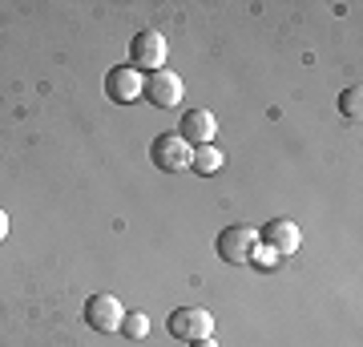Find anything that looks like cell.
Here are the masks:
<instances>
[{
  "label": "cell",
  "mask_w": 363,
  "mask_h": 347,
  "mask_svg": "<svg viewBox=\"0 0 363 347\" xmlns=\"http://www.w3.org/2000/svg\"><path fill=\"white\" fill-rule=\"evenodd\" d=\"M150 158H154V166H157V170H166V174H182V170H190L194 145L182 142L178 133H162V138L150 145Z\"/></svg>",
  "instance_id": "obj_1"
},
{
  "label": "cell",
  "mask_w": 363,
  "mask_h": 347,
  "mask_svg": "<svg viewBox=\"0 0 363 347\" xmlns=\"http://www.w3.org/2000/svg\"><path fill=\"white\" fill-rule=\"evenodd\" d=\"M169 335L174 339H182V343H194V339H206L210 331H214V315L202 307H178L174 315H169Z\"/></svg>",
  "instance_id": "obj_2"
},
{
  "label": "cell",
  "mask_w": 363,
  "mask_h": 347,
  "mask_svg": "<svg viewBox=\"0 0 363 347\" xmlns=\"http://www.w3.org/2000/svg\"><path fill=\"white\" fill-rule=\"evenodd\" d=\"M166 53H169V45H166V37L162 33H154V28H145V33H138V37L130 40V65L133 69H166Z\"/></svg>",
  "instance_id": "obj_3"
},
{
  "label": "cell",
  "mask_w": 363,
  "mask_h": 347,
  "mask_svg": "<svg viewBox=\"0 0 363 347\" xmlns=\"http://www.w3.org/2000/svg\"><path fill=\"white\" fill-rule=\"evenodd\" d=\"M255 250H259V231H255V226H226V231L218 234V255L226 258V263H234V267L250 263Z\"/></svg>",
  "instance_id": "obj_4"
},
{
  "label": "cell",
  "mask_w": 363,
  "mask_h": 347,
  "mask_svg": "<svg viewBox=\"0 0 363 347\" xmlns=\"http://www.w3.org/2000/svg\"><path fill=\"white\" fill-rule=\"evenodd\" d=\"M121 319H125V307H121V299L117 295H93L85 303V323H89L93 331H121Z\"/></svg>",
  "instance_id": "obj_5"
},
{
  "label": "cell",
  "mask_w": 363,
  "mask_h": 347,
  "mask_svg": "<svg viewBox=\"0 0 363 347\" xmlns=\"http://www.w3.org/2000/svg\"><path fill=\"white\" fill-rule=\"evenodd\" d=\"M142 93L157 105V109H174V105L182 101V77L174 69H154V73L142 81Z\"/></svg>",
  "instance_id": "obj_6"
},
{
  "label": "cell",
  "mask_w": 363,
  "mask_h": 347,
  "mask_svg": "<svg viewBox=\"0 0 363 347\" xmlns=\"http://www.w3.org/2000/svg\"><path fill=\"white\" fill-rule=\"evenodd\" d=\"M105 93H109V101L117 105H130L142 97V73L133 69V65H117L105 73Z\"/></svg>",
  "instance_id": "obj_7"
},
{
  "label": "cell",
  "mask_w": 363,
  "mask_h": 347,
  "mask_svg": "<svg viewBox=\"0 0 363 347\" xmlns=\"http://www.w3.org/2000/svg\"><path fill=\"white\" fill-rule=\"evenodd\" d=\"M262 243L271 246L279 258H286V255H295V250H298L303 234H298V226L291 219H274V222H267V226H262Z\"/></svg>",
  "instance_id": "obj_8"
},
{
  "label": "cell",
  "mask_w": 363,
  "mask_h": 347,
  "mask_svg": "<svg viewBox=\"0 0 363 347\" xmlns=\"http://www.w3.org/2000/svg\"><path fill=\"white\" fill-rule=\"evenodd\" d=\"M214 133H218V121H214V114H210V109H190V114L182 117V129H178L182 142L210 145V142H214Z\"/></svg>",
  "instance_id": "obj_9"
},
{
  "label": "cell",
  "mask_w": 363,
  "mask_h": 347,
  "mask_svg": "<svg viewBox=\"0 0 363 347\" xmlns=\"http://www.w3.org/2000/svg\"><path fill=\"white\" fill-rule=\"evenodd\" d=\"M222 162H226V154H222L218 145H194V158H190V166L198 174H218Z\"/></svg>",
  "instance_id": "obj_10"
},
{
  "label": "cell",
  "mask_w": 363,
  "mask_h": 347,
  "mask_svg": "<svg viewBox=\"0 0 363 347\" xmlns=\"http://www.w3.org/2000/svg\"><path fill=\"white\" fill-rule=\"evenodd\" d=\"M121 331L130 335V339H145V335H150V315H145V311H125Z\"/></svg>",
  "instance_id": "obj_11"
},
{
  "label": "cell",
  "mask_w": 363,
  "mask_h": 347,
  "mask_svg": "<svg viewBox=\"0 0 363 347\" xmlns=\"http://www.w3.org/2000/svg\"><path fill=\"white\" fill-rule=\"evenodd\" d=\"M359 109H363V89L359 85H351V89L339 93V114L343 117H359Z\"/></svg>",
  "instance_id": "obj_12"
},
{
  "label": "cell",
  "mask_w": 363,
  "mask_h": 347,
  "mask_svg": "<svg viewBox=\"0 0 363 347\" xmlns=\"http://www.w3.org/2000/svg\"><path fill=\"white\" fill-rule=\"evenodd\" d=\"M250 263H255V267H274V263H279V255H274L271 246H262V250H255V255H250Z\"/></svg>",
  "instance_id": "obj_13"
},
{
  "label": "cell",
  "mask_w": 363,
  "mask_h": 347,
  "mask_svg": "<svg viewBox=\"0 0 363 347\" xmlns=\"http://www.w3.org/2000/svg\"><path fill=\"white\" fill-rule=\"evenodd\" d=\"M4 234H9V214L0 210V243H4Z\"/></svg>",
  "instance_id": "obj_14"
},
{
  "label": "cell",
  "mask_w": 363,
  "mask_h": 347,
  "mask_svg": "<svg viewBox=\"0 0 363 347\" xmlns=\"http://www.w3.org/2000/svg\"><path fill=\"white\" fill-rule=\"evenodd\" d=\"M190 347H218V343H214V339H210V335H206V339H194V343H190Z\"/></svg>",
  "instance_id": "obj_15"
}]
</instances>
